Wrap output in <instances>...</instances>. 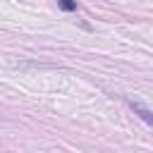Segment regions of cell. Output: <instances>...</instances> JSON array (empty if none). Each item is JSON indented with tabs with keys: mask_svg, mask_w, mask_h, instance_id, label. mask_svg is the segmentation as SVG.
<instances>
[{
	"mask_svg": "<svg viewBox=\"0 0 153 153\" xmlns=\"http://www.w3.org/2000/svg\"><path fill=\"white\" fill-rule=\"evenodd\" d=\"M129 108L134 110V115H139L146 124H151L153 127V110H148V108H143V105H139V103H134V100H129Z\"/></svg>",
	"mask_w": 153,
	"mask_h": 153,
	"instance_id": "cell-1",
	"label": "cell"
},
{
	"mask_svg": "<svg viewBox=\"0 0 153 153\" xmlns=\"http://www.w3.org/2000/svg\"><path fill=\"white\" fill-rule=\"evenodd\" d=\"M57 7L65 12H76V0H57Z\"/></svg>",
	"mask_w": 153,
	"mask_h": 153,
	"instance_id": "cell-2",
	"label": "cell"
}]
</instances>
